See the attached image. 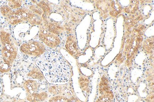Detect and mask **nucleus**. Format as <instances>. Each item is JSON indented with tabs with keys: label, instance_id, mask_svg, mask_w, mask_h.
I'll return each mask as SVG.
<instances>
[{
	"label": "nucleus",
	"instance_id": "f257e3e1",
	"mask_svg": "<svg viewBox=\"0 0 154 102\" xmlns=\"http://www.w3.org/2000/svg\"><path fill=\"white\" fill-rule=\"evenodd\" d=\"M36 63L51 83H65L69 80L71 73L69 65L59 52L47 50L37 58Z\"/></svg>",
	"mask_w": 154,
	"mask_h": 102
},
{
	"label": "nucleus",
	"instance_id": "f03ea898",
	"mask_svg": "<svg viewBox=\"0 0 154 102\" xmlns=\"http://www.w3.org/2000/svg\"><path fill=\"white\" fill-rule=\"evenodd\" d=\"M21 51L31 56H41L45 52V47L42 43L32 42L24 44L21 46Z\"/></svg>",
	"mask_w": 154,
	"mask_h": 102
},
{
	"label": "nucleus",
	"instance_id": "7ed1b4c3",
	"mask_svg": "<svg viewBox=\"0 0 154 102\" xmlns=\"http://www.w3.org/2000/svg\"><path fill=\"white\" fill-rule=\"evenodd\" d=\"M40 38L45 44L50 47H55L60 43L58 38L51 34H40Z\"/></svg>",
	"mask_w": 154,
	"mask_h": 102
},
{
	"label": "nucleus",
	"instance_id": "20e7f679",
	"mask_svg": "<svg viewBox=\"0 0 154 102\" xmlns=\"http://www.w3.org/2000/svg\"><path fill=\"white\" fill-rule=\"evenodd\" d=\"M109 87L108 85V81L106 78L103 76L102 78V81L100 85V90L101 93L104 94L109 95L110 92L108 91Z\"/></svg>",
	"mask_w": 154,
	"mask_h": 102
},
{
	"label": "nucleus",
	"instance_id": "39448f33",
	"mask_svg": "<svg viewBox=\"0 0 154 102\" xmlns=\"http://www.w3.org/2000/svg\"><path fill=\"white\" fill-rule=\"evenodd\" d=\"M26 88L29 90L30 93H33L36 91L38 87V84L35 81H28L25 83Z\"/></svg>",
	"mask_w": 154,
	"mask_h": 102
},
{
	"label": "nucleus",
	"instance_id": "423d86ee",
	"mask_svg": "<svg viewBox=\"0 0 154 102\" xmlns=\"http://www.w3.org/2000/svg\"><path fill=\"white\" fill-rule=\"evenodd\" d=\"M66 48L67 50L72 56H76L77 54V50L76 49V46L73 43L69 42L66 44Z\"/></svg>",
	"mask_w": 154,
	"mask_h": 102
},
{
	"label": "nucleus",
	"instance_id": "0eeeda50",
	"mask_svg": "<svg viewBox=\"0 0 154 102\" xmlns=\"http://www.w3.org/2000/svg\"><path fill=\"white\" fill-rule=\"evenodd\" d=\"M80 84L81 87L83 90H85L88 87L89 80L88 79L85 77L81 78L79 80Z\"/></svg>",
	"mask_w": 154,
	"mask_h": 102
},
{
	"label": "nucleus",
	"instance_id": "6e6552de",
	"mask_svg": "<svg viewBox=\"0 0 154 102\" xmlns=\"http://www.w3.org/2000/svg\"><path fill=\"white\" fill-rule=\"evenodd\" d=\"M68 99L61 96L53 97L49 100V102H68Z\"/></svg>",
	"mask_w": 154,
	"mask_h": 102
},
{
	"label": "nucleus",
	"instance_id": "1a4fd4ad",
	"mask_svg": "<svg viewBox=\"0 0 154 102\" xmlns=\"http://www.w3.org/2000/svg\"><path fill=\"white\" fill-rule=\"evenodd\" d=\"M96 102H112L110 95L104 94L100 96Z\"/></svg>",
	"mask_w": 154,
	"mask_h": 102
},
{
	"label": "nucleus",
	"instance_id": "9d476101",
	"mask_svg": "<svg viewBox=\"0 0 154 102\" xmlns=\"http://www.w3.org/2000/svg\"><path fill=\"white\" fill-rule=\"evenodd\" d=\"M144 48L145 49V50L148 51L151 50L153 48V42L152 41H148L147 42L145 43V44L144 45Z\"/></svg>",
	"mask_w": 154,
	"mask_h": 102
},
{
	"label": "nucleus",
	"instance_id": "9b49d317",
	"mask_svg": "<svg viewBox=\"0 0 154 102\" xmlns=\"http://www.w3.org/2000/svg\"><path fill=\"white\" fill-rule=\"evenodd\" d=\"M2 13L4 14V15H6V14H8V12L10 11V9L8 7L6 6H4L2 7Z\"/></svg>",
	"mask_w": 154,
	"mask_h": 102
},
{
	"label": "nucleus",
	"instance_id": "f8f14e48",
	"mask_svg": "<svg viewBox=\"0 0 154 102\" xmlns=\"http://www.w3.org/2000/svg\"><path fill=\"white\" fill-rule=\"evenodd\" d=\"M2 92V84L1 78L0 76V95H1Z\"/></svg>",
	"mask_w": 154,
	"mask_h": 102
},
{
	"label": "nucleus",
	"instance_id": "ddd939ff",
	"mask_svg": "<svg viewBox=\"0 0 154 102\" xmlns=\"http://www.w3.org/2000/svg\"><path fill=\"white\" fill-rule=\"evenodd\" d=\"M68 102H79L78 100H76V99L74 98H72L68 99Z\"/></svg>",
	"mask_w": 154,
	"mask_h": 102
},
{
	"label": "nucleus",
	"instance_id": "4468645a",
	"mask_svg": "<svg viewBox=\"0 0 154 102\" xmlns=\"http://www.w3.org/2000/svg\"><path fill=\"white\" fill-rule=\"evenodd\" d=\"M25 102V101H24V102Z\"/></svg>",
	"mask_w": 154,
	"mask_h": 102
},
{
	"label": "nucleus",
	"instance_id": "2eb2a0df",
	"mask_svg": "<svg viewBox=\"0 0 154 102\" xmlns=\"http://www.w3.org/2000/svg\"></svg>",
	"mask_w": 154,
	"mask_h": 102
},
{
	"label": "nucleus",
	"instance_id": "dca6fc26",
	"mask_svg": "<svg viewBox=\"0 0 154 102\" xmlns=\"http://www.w3.org/2000/svg\"></svg>",
	"mask_w": 154,
	"mask_h": 102
}]
</instances>
